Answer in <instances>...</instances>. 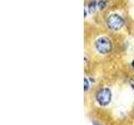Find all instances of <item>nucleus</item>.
I'll list each match as a JSON object with an SVG mask.
<instances>
[{"label": "nucleus", "mask_w": 134, "mask_h": 125, "mask_svg": "<svg viewBox=\"0 0 134 125\" xmlns=\"http://www.w3.org/2000/svg\"><path fill=\"white\" fill-rule=\"evenodd\" d=\"M96 50L102 54H107L109 53L112 49V43L111 40L106 37H102L96 41Z\"/></svg>", "instance_id": "1"}, {"label": "nucleus", "mask_w": 134, "mask_h": 125, "mask_svg": "<svg viewBox=\"0 0 134 125\" xmlns=\"http://www.w3.org/2000/svg\"><path fill=\"white\" fill-rule=\"evenodd\" d=\"M107 23L108 28L113 31L119 30L124 25V19L118 14H113L107 18Z\"/></svg>", "instance_id": "2"}, {"label": "nucleus", "mask_w": 134, "mask_h": 125, "mask_svg": "<svg viewBox=\"0 0 134 125\" xmlns=\"http://www.w3.org/2000/svg\"><path fill=\"white\" fill-rule=\"evenodd\" d=\"M111 92L107 88H104L98 91L96 94V100L100 105L106 106L111 102Z\"/></svg>", "instance_id": "3"}, {"label": "nucleus", "mask_w": 134, "mask_h": 125, "mask_svg": "<svg viewBox=\"0 0 134 125\" xmlns=\"http://www.w3.org/2000/svg\"><path fill=\"white\" fill-rule=\"evenodd\" d=\"M96 1H91L88 4V11H89L90 14H93L96 11Z\"/></svg>", "instance_id": "4"}, {"label": "nucleus", "mask_w": 134, "mask_h": 125, "mask_svg": "<svg viewBox=\"0 0 134 125\" xmlns=\"http://www.w3.org/2000/svg\"><path fill=\"white\" fill-rule=\"evenodd\" d=\"M97 4H98V7H99L100 9L102 10V9H104L105 8H106V6H107V2L105 1V0H100Z\"/></svg>", "instance_id": "5"}, {"label": "nucleus", "mask_w": 134, "mask_h": 125, "mask_svg": "<svg viewBox=\"0 0 134 125\" xmlns=\"http://www.w3.org/2000/svg\"><path fill=\"white\" fill-rule=\"evenodd\" d=\"M84 91L86 92L88 90V89H89V82H88V79L86 78H84Z\"/></svg>", "instance_id": "6"}, {"label": "nucleus", "mask_w": 134, "mask_h": 125, "mask_svg": "<svg viewBox=\"0 0 134 125\" xmlns=\"http://www.w3.org/2000/svg\"><path fill=\"white\" fill-rule=\"evenodd\" d=\"M129 83H130V85H131V87H132V89L134 90V77H132V78H130Z\"/></svg>", "instance_id": "7"}, {"label": "nucleus", "mask_w": 134, "mask_h": 125, "mask_svg": "<svg viewBox=\"0 0 134 125\" xmlns=\"http://www.w3.org/2000/svg\"><path fill=\"white\" fill-rule=\"evenodd\" d=\"M132 68H134V60H133V61L132 62Z\"/></svg>", "instance_id": "8"}, {"label": "nucleus", "mask_w": 134, "mask_h": 125, "mask_svg": "<svg viewBox=\"0 0 134 125\" xmlns=\"http://www.w3.org/2000/svg\"><path fill=\"white\" fill-rule=\"evenodd\" d=\"M86 10L85 9V17H86Z\"/></svg>", "instance_id": "9"}]
</instances>
